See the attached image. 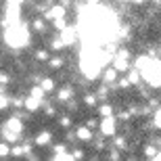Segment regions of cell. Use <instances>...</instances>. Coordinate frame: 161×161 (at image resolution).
I'll return each instance as SVG.
<instances>
[{"instance_id": "10", "label": "cell", "mask_w": 161, "mask_h": 161, "mask_svg": "<svg viewBox=\"0 0 161 161\" xmlns=\"http://www.w3.org/2000/svg\"><path fill=\"white\" fill-rule=\"evenodd\" d=\"M25 109H27V111H38V109L42 107V101L40 98H36V96H27V98H25V105H23Z\"/></svg>"}, {"instance_id": "36", "label": "cell", "mask_w": 161, "mask_h": 161, "mask_svg": "<svg viewBox=\"0 0 161 161\" xmlns=\"http://www.w3.org/2000/svg\"><path fill=\"white\" fill-rule=\"evenodd\" d=\"M121 2H134V4H138V2H144V0H121Z\"/></svg>"}, {"instance_id": "11", "label": "cell", "mask_w": 161, "mask_h": 161, "mask_svg": "<svg viewBox=\"0 0 161 161\" xmlns=\"http://www.w3.org/2000/svg\"><path fill=\"white\" fill-rule=\"evenodd\" d=\"M50 138H53V134L48 130H42V132H38V136H36V144L38 147H46L48 142H50Z\"/></svg>"}, {"instance_id": "24", "label": "cell", "mask_w": 161, "mask_h": 161, "mask_svg": "<svg viewBox=\"0 0 161 161\" xmlns=\"http://www.w3.org/2000/svg\"><path fill=\"white\" fill-rule=\"evenodd\" d=\"M6 155H11V144L6 142H0V157H6Z\"/></svg>"}, {"instance_id": "14", "label": "cell", "mask_w": 161, "mask_h": 161, "mask_svg": "<svg viewBox=\"0 0 161 161\" xmlns=\"http://www.w3.org/2000/svg\"><path fill=\"white\" fill-rule=\"evenodd\" d=\"M2 138H4L6 142H17L19 134H17V132H11L8 128H2Z\"/></svg>"}, {"instance_id": "40", "label": "cell", "mask_w": 161, "mask_h": 161, "mask_svg": "<svg viewBox=\"0 0 161 161\" xmlns=\"http://www.w3.org/2000/svg\"><path fill=\"white\" fill-rule=\"evenodd\" d=\"M8 2H23V0H8Z\"/></svg>"}, {"instance_id": "26", "label": "cell", "mask_w": 161, "mask_h": 161, "mask_svg": "<svg viewBox=\"0 0 161 161\" xmlns=\"http://www.w3.org/2000/svg\"><path fill=\"white\" fill-rule=\"evenodd\" d=\"M11 105L13 107H17V109H21L25 105V98H19V96H15V98H11Z\"/></svg>"}, {"instance_id": "34", "label": "cell", "mask_w": 161, "mask_h": 161, "mask_svg": "<svg viewBox=\"0 0 161 161\" xmlns=\"http://www.w3.org/2000/svg\"><path fill=\"white\" fill-rule=\"evenodd\" d=\"M71 157H73V159H82V157H84V153H82V151H80V149H73Z\"/></svg>"}, {"instance_id": "1", "label": "cell", "mask_w": 161, "mask_h": 161, "mask_svg": "<svg viewBox=\"0 0 161 161\" xmlns=\"http://www.w3.org/2000/svg\"><path fill=\"white\" fill-rule=\"evenodd\" d=\"M4 42L11 48H23V46H27V42H30V30H27L21 21H19V23L8 25L6 31H4Z\"/></svg>"}, {"instance_id": "15", "label": "cell", "mask_w": 161, "mask_h": 161, "mask_svg": "<svg viewBox=\"0 0 161 161\" xmlns=\"http://www.w3.org/2000/svg\"><path fill=\"white\" fill-rule=\"evenodd\" d=\"M113 142H115V149L128 151V140H125V136H113Z\"/></svg>"}, {"instance_id": "27", "label": "cell", "mask_w": 161, "mask_h": 161, "mask_svg": "<svg viewBox=\"0 0 161 161\" xmlns=\"http://www.w3.org/2000/svg\"><path fill=\"white\" fill-rule=\"evenodd\" d=\"M50 46H53V50H59V48H63L65 44H63V40H61V36H57V38L53 40V44H50Z\"/></svg>"}, {"instance_id": "17", "label": "cell", "mask_w": 161, "mask_h": 161, "mask_svg": "<svg viewBox=\"0 0 161 161\" xmlns=\"http://www.w3.org/2000/svg\"><path fill=\"white\" fill-rule=\"evenodd\" d=\"M98 113H101V117H111V115H113V107H111L109 103H105V105H101Z\"/></svg>"}, {"instance_id": "2", "label": "cell", "mask_w": 161, "mask_h": 161, "mask_svg": "<svg viewBox=\"0 0 161 161\" xmlns=\"http://www.w3.org/2000/svg\"><path fill=\"white\" fill-rule=\"evenodd\" d=\"M113 67L119 73L130 69V50H128V48H119V53L113 54Z\"/></svg>"}, {"instance_id": "31", "label": "cell", "mask_w": 161, "mask_h": 161, "mask_svg": "<svg viewBox=\"0 0 161 161\" xmlns=\"http://www.w3.org/2000/svg\"><path fill=\"white\" fill-rule=\"evenodd\" d=\"M117 86L125 90V88H130L132 84H130V80H128V78H121V80H117Z\"/></svg>"}, {"instance_id": "30", "label": "cell", "mask_w": 161, "mask_h": 161, "mask_svg": "<svg viewBox=\"0 0 161 161\" xmlns=\"http://www.w3.org/2000/svg\"><path fill=\"white\" fill-rule=\"evenodd\" d=\"M59 124L63 125V128H69V125H71V117H69V115H63L59 119Z\"/></svg>"}, {"instance_id": "33", "label": "cell", "mask_w": 161, "mask_h": 161, "mask_svg": "<svg viewBox=\"0 0 161 161\" xmlns=\"http://www.w3.org/2000/svg\"><path fill=\"white\" fill-rule=\"evenodd\" d=\"M119 119H124V121L132 119V111H121V113H119Z\"/></svg>"}, {"instance_id": "22", "label": "cell", "mask_w": 161, "mask_h": 161, "mask_svg": "<svg viewBox=\"0 0 161 161\" xmlns=\"http://www.w3.org/2000/svg\"><path fill=\"white\" fill-rule=\"evenodd\" d=\"M34 57H36V61H48V50H44V48H38L36 53H34Z\"/></svg>"}, {"instance_id": "12", "label": "cell", "mask_w": 161, "mask_h": 161, "mask_svg": "<svg viewBox=\"0 0 161 161\" xmlns=\"http://www.w3.org/2000/svg\"><path fill=\"white\" fill-rule=\"evenodd\" d=\"M31 27H34V31H38V34H44V30H46V21H44V17H36L34 23H31Z\"/></svg>"}, {"instance_id": "6", "label": "cell", "mask_w": 161, "mask_h": 161, "mask_svg": "<svg viewBox=\"0 0 161 161\" xmlns=\"http://www.w3.org/2000/svg\"><path fill=\"white\" fill-rule=\"evenodd\" d=\"M75 138L82 140V142H90V140H92V128H88V125H80L78 132H75Z\"/></svg>"}, {"instance_id": "3", "label": "cell", "mask_w": 161, "mask_h": 161, "mask_svg": "<svg viewBox=\"0 0 161 161\" xmlns=\"http://www.w3.org/2000/svg\"><path fill=\"white\" fill-rule=\"evenodd\" d=\"M101 132L105 138H113L115 132H117V124H115V117L111 115V117H103L101 121Z\"/></svg>"}, {"instance_id": "16", "label": "cell", "mask_w": 161, "mask_h": 161, "mask_svg": "<svg viewBox=\"0 0 161 161\" xmlns=\"http://www.w3.org/2000/svg\"><path fill=\"white\" fill-rule=\"evenodd\" d=\"M40 86L46 90V92H53V90H54V80L53 78H42L40 80Z\"/></svg>"}, {"instance_id": "39", "label": "cell", "mask_w": 161, "mask_h": 161, "mask_svg": "<svg viewBox=\"0 0 161 161\" xmlns=\"http://www.w3.org/2000/svg\"><path fill=\"white\" fill-rule=\"evenodd\" d=\"M157 159H161V149H159V153H157Z\"/></svg>"}, {"instance_id": "38", "label": "cell", "mask_w": 161, "mask_h": 161, "mask_svg": "<svg viewBox=\"0 0 161 161\" xmlns=\"http://www.w3.org/2000/svg\"><path fill=\"white\" fill-rule=\"evenodd\" d=\"M153 4H155V6H161V0H153Z\"/></svg>"}, {"instance_id": "28", "label": "cell", "mask_w": 161, "mask_h": 161, "mask_svg": "<svg viewBox=\"0 0 161 161\" xmlns=\"http://www.w3.org/2000/svg\"><path fill=\"white\" fill-rule=\"evenodd\" d=\"M107 159H111V161H119L121 159V155H119V149H113L111 153L107 155Z\"/></svg>"}, {"instance_id": "13", "label": "cell", "mask_w": 161, "mask_h": 161, "mask_svg": "<svg viewBox=\"0 0 161 161\" xmlns=\"http://www.w3.org/2000/svg\"><path fill=\"white\" fill-rule=\"evenodd\" d=\"M128 80H130L132 86H140V80H142V73L138 71V69H132L130 73H128Z\"/></svg>"}, {"instance_id": "19", "label": "cell", "mask_w": 161, "mask_h": 161, "mask_svg": "<svg viewBox=\"0 0 161 161\" xmlns=\"http://www.w3.org/2000/svg\"><path fill=\"white\" fill-rule=\"evenodd\" d=\"M98 101H101V98H98V94H96V92H94V94H86V96H84V103H86L88 107H94Z\"/></svg>"}, {"instance_id": "18", "label": "cell", "mask_w": 161, "mask_h": 161, "mask_svg": "<svg viewBox=\"0 0 161 161\" xmlns=\"http://www.w3.org/2000/svg\"><path fill=\"white\" fill-rule=\"evenodd\" d=\"M63 63H65V61H63V57H53V59L48 61L50 69H61V67H63Z\"/></svg>"}, {"instance_id": "9", "label": "cell", "mask_w": 161, "mask_h": 161, "mask_svg": "<svg viewBox=\"0 0 161 161\" xmlns=\"http://www.w3.org/2000/svg\"><path fill=\"white\" fill-rule=\"evenodd\" d=\"M157 153H159V147L153 144V142H149V144L142 147V155L147 157V159H157Z\"/></svg>"}, {"instance_id": "7", "label": "cell", "mask_w": 161, "mask_h": 161, "mask_svg": "<svg viewBox=\"0 0 161 161\" xmlns=\"http://www.w3.org/2000/svg\"><path fill=\"white\" fill-rule=\"evenodd\" d=\"M4 128H8L11 132H17V134H21V132H23V124H21V119H19V115L11 117V119L4 124Z\"/></svg>"}, {"instance_id": "32", "label": "cell", "mask_w": 161, "mask_h": 161, "mask_svg": "<svg viewBox=\"0 0 161 161\" xmlns=\"http://www.w3.org/2000/svg\"><path fill=\"white\" fill-rule=\"evenodd\" d=\"M8 82H11V75L8 73H0V84L2 86H8Z\"/></svg>"}, {"instance_id": "4", "label": "cell", "mask_w": 161, "mask_h": 161, "mask_svg": "<svg viewBox=\"0 0 161 161\" xmlns=\"http://www.w3.org/2000/svg\"><path fill=\"white\" fill-rule=\"evenodd\" d=\"M117 69H115L113 65L111 67H105L103 69V73H101V78H103V84H107V86H113L115 82H117Z\"/></svg>"}, {"instance_id": "23", "label": "cell", "mask_w": 161, "mask_h": 161, "mask_svg": "<svg viewBox=\"0 0 161 161\" xmlns=\"http://www.w3.org/2000/svg\"><path fill=\"white\" fill-rule=\"evenodd\" d=\"M11 155L13 157H23L25 149H23V147H19V144H15V147H11Z\"/></svg>"}, {"instance_id": "29", "label": "cell", "mask_w": 161, "mask_h": 161, "mask_svg": "<svg viewBox=\"0 0 161 161\" xmlns=\"http://www.w3.org/2000/svg\"><path fill=\"white\" fill-rule=\"evenodd\" d=\"M8 105H11V98H6L4 94H0V111H2V109H6Z\"/></svg>"}, {"instance_id": "5", "label": "cell", "mask_w": 161, "mask_h": 161, "mask_svg": "<svg viewBox=\"0 0 161 161\" xmlns=\"http://www.w3.org/2000/svg\"><path fill=\"white\" fill-rule=\"evenodd\" d=\"M59 36H61V40H63V44H65V46H71L73 42L78 40V34H75V30H73V27H63Z\"/></svg>"}, {"instance_id": "35", "label": "cell", "mask_w": 161, "mask_h": 161, "mask_svg": "<svg viewBox=\"0 0 161 161\" xmlns=\"http://www.w3.org/2000/svg\"><path fill=\"white\" fill-rule=\"evenodd\" d=\"M86 125H88V128H96V121L94 119H88V124H86Z\"/></svg>"}, {"instance_id": "37", "label": "cell", "mask_w": 161, "mask_h": 161, "mask_svg": "<svg viewBox=\"0 0 161 161\" xmlns=\"http://www.w3.org/2000/svg\"><path fill=\"white\" fill-rule=\"evenodd\" d=\"M86 2H88L90 6H92V4H98V0H86Z\"/></svg>"}, {"instance_id": "25", "label": "cell", "mask_w": 161, "mask_h": 161, "mask_svg": "<svg viewBox=\"0 0 161 161\" xmlns=\"http://www.w3.org/2000/svg\"><path fill=\"white\" fill-rule=\"evenodd\" d=\"M119 38H124V40H130L132 38V34H130V27H119Z\"/></svg>"}, {"instance_id": "8", "label": "cell", "mask_w": 161, "mask_h": 161, "mask_svg": "<svg viewBox=\"0 0 161 161\" xmlns=\"http://www.w3.org/2000/svg\"><path fill=\"white\" fill-rule=\"evenodd\" d=\"M71 98H73V88H69V86H65V88H61L57 92V101L59 103H69Z\"/></svg>"}, {"instance_id": "21", "label": "cell", "mask_w": 161, "mask_h": 161, "mask_svg": "<svg viewBox=\"0 0 161 161\" xmlns=\"http://www.w3.org/2000/svg\"><path fill=\"white\" fill-rule=\"evenodd\" d=\"M153 125H155L157 130H161V105L155 109V113H153Z\"/></svg>"}, {"instance_id": "20", "label": "cell", "mask_w": 161, "mask_h": 161, "mask_svg": "<svg viewBox=\"0 0 161 161\" xmlns=\"http://www.w3.org/2000/svg\"><path fill=\"white\" fill-rule=\"evenodd\" d=\"M44 94H46V90L42 88V86H34V88H31V96H36V98H40L42 103H44Z\"/></svg>"}]
</instances>
